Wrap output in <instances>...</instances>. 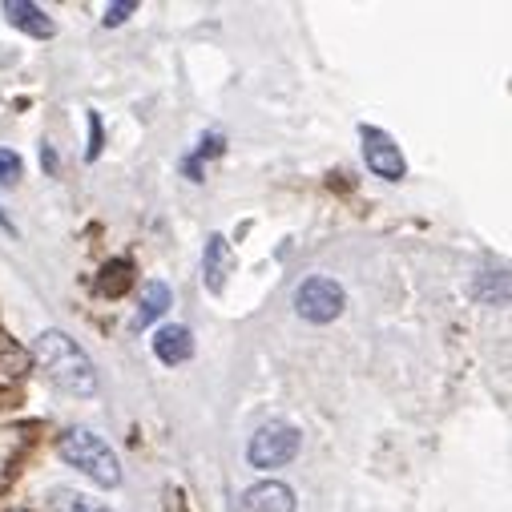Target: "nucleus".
Here are the masks:
<instances>
[{
	"mask_svg": "<svg viewBox=\"0 0 512 512\" xmlns=\"http://www.w3.org/2000/svg\"><path fill=\"white\" fill-rule=\"evenodd\" d=\"M154 355L162 359V363H186L190 355H194V335H190V327H182V323H170V327H162L158 335H154Z\"/></svg>",
	"mask_w": 512,
	"mask_h": 512,
	"instance_id": "nucleus-9",
	"label": "nucleus"
},
{
	"mask_svg": "<svg viewBox=\"0 0 512 512\" xmlns=\"http://www.w3.org/2000/svg\"><path fill=\"white\" fill-rule=\"evenodd\" d=\"M242 512H295V492L279 480H263V484L246 488Z\"/></svg>",
	"mask_w": 512,
	"mask_h": 512,
	"instance_id": "nucleus-6",
	"label": "nucleus"
},
{
	"mask_svg": "<svg viewBox=\"0 0 512 512\" xmlns=\"http://www.w3.org/2000/svg\"><path fill=\"white\" fill-rule=\"evenodd\" d=\"M57 452H61L65 464H73L77 472H85L93 484H101V488H117L121 484V464H117L113 448L97 432L73 428V432L61 436V448Z\"/></svg>",
	"mask_w": 512,
	"mask_h": 512,
	"instance_id": "nucleus-2",
	"label": "nucleus"
},
{
	"mask_svg": "<svg viewBox=\"0 0 512 512\" xmlns=\"http://www.w3.org/2000/svg\"><path fill=\"white\" fill-rule=\"evenodd\" d=\"M299 444H303V436H299L295 424L271 420V424H263L259 432L250 436V452L246 456H250L254 468H283V464H291L299 456Z\"/></svg>",
	"mask_w": 512,
	"mask_h": 512,
	"instance_id": "nucleus-3",
	"label": "nucleus"
},
{
	"mask_svg": "<svg viewBox=\"0 0 512 512\" xmlns=\"http://www.w3.org/2000/svg\"><path fill=\"white\" fill-rule=\"evenodd\" d=\"M174 303V295H170V287L166 283H146V291H142V303H138V315H134V327L142 331V327H150L158 315H166V307Z\"/></svg>",
	"mask_w": 512,
	"mask_h": 512,
	"instance_id": "nucleus-10",
	"label": "nucleus"
},
{
	"mask_svg": "<svg viewBox=\"0 0 512 512\" xmlns=\"http://www.w3.org/2000/svg\"><path fill=\"white\" fill-rule=\"evenodd\" d=\"M480 299L484 303H508V279L496 271H484L480 275Z\"/></svg>",
	"mask_w": 512,
	"mask_h": 512,
	"instance_id": "nucleus-12",
	"label": "nucleus"
},
{
	"mask_svg": "<svg viewBox=\"0 0 512 512\" xmlns=\"http://www.w3.org/2000/svg\"><path fill=\"white\" fill-rule=\"evenodd\" d=\"M37 355L49 371V379L69 396H93L97 392V371L89 355L65 335V331H41L37 335Z\"/></svg>",
	"mask_w": 512,
	"mask_h": 512,
	"instance_id": "nucleus-1",
	"label": "nucleus"
},
{
	"mask_svg": "<svg viewBox=\"0 0 512 512\" xmlns=\"http://www.w3.org/2000/svg\"><path fill=\"white\" fill-rule=\"evenodd\" d=\"M230 242L222 234H210L206 238V250H202V279H206V291H222L226 287V271H230Z\"/></svg>",
	"mask_w": 512,
	"mask_h": 512,
	"instance_id": "nucleus-7",
	"label": "nucleus"
},
{
	"mask_svg": "<svg viewBox=\"0 0 512 512\" xmlns=\"http://www.w3.org/2000/svg\"><path fill=\"white\" fill-rule=\"evenodd\" d=\"M5 21L13 29H21V33H29V37H37V41H45V37L57 33V25L37 5H29V0H5Z\"/></svg>",
	"mask_w": 512,
	"mask_h": 512,
	"instance_id": "nucleus-8",
	"label": "nucleus"
},
{
	"mask_svg": "<svg viewBox=\"0 0 512 512\" xmlns=\"http://www.w3.org/2000/svg\"><path fill=\"white\" fill-rule=\"evenodd\" d=\"M343 307H347V295H343V287H339L335 279H327V275H315V279H307V283L295 291V311H299L307 323H331V319L343 315Z\"/></svg>",
	"mask_w": 512,
	"mask_h": 512,
	"instance_id": "nucleus-4",
	"label": "nucleus"
},
{
	"mask_svg": "<svg viewBox=\"0 0 512 512\" xmlns=\"http://www.w3.org/2000/svg\"><path fill=\"white\" fill-rule=\"evenodd\" d=\"M130 13H134V0H121V5H109V9H105V25H121Z\"/></svg>",
	"mask_w": 512,
	"mask_h": 512,
	"instance_id": "nucleus-14",
	"label": "nucleus"
},
{
	"mask_svg": "<svg viewBox=\"0 0 512 512\" xmlns=\"http://www.w3.org/2000/svg\"><path fill=\"white\" fill-rule=\"evenodd\" d=\"M21 158L13 154V150H0V186H13L17 178H21Z\"/></svg>",
	"mask_w": 512,
	"mask_h": 512,
	"instance_id": "nucleus-13",
	"label": "nucleus"
},
{
	"mask_svg": "<svg viewBox=\"0 0 512 512\" xmlns=\"http://www.w3.org/2000/svg\"><path fill=\"white\" fill-rule=\"evenodd\" d=\"M359 138H363V162H367V170H371L375 178H383V182H400V178L408 174L400 146H396L388 134H383V130H371V125H363Z\"/></svg>",
	"mask_w": 512,
	"mask_h": 512,
	"instance_id": "nucleus-5",
	"label": "nucleus"
},
{
	"mask_svg": "<svg viewBox=\"0 0 512 512\" xmlns=\"http://www.w3.org/2000/svg\"><path fill=\"white\" fill-rule=\"evenodd\" d=\"M49 512H113V508H105L101 500H93V496H85V492L57 488V492L49 496Z\"/></svg>",
	"mask_w": 512,
	"mask_h": 512,
	"instance_id": "nucleus-11",
	"label": "nucleus"
}]
</instances>
